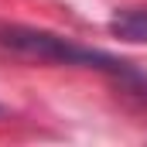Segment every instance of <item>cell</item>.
<instances>
[{
    "instance_id": "2",
    "label": "cell",
    "mask_w": 147,
    "mask_h": 147,
    "mask_svg": "<svg viewBox=\"0 0 147 147\" xmlns=\"http://www.w3.org/2000/svg\"><path fill=\"white\" fill-rule=\"evenodd\" d=\"M110 31L123 41H134V45H147V3L137 7H123L116 10L110 21Z\"/></svg>"
},
{
    "instance_id": "1",
    "label": "cell",
    "mask_w": 147,
    "mask_h": 147,
    "mask_svg": "<svg viewBox=\"0 0 147 147\" xmlns=\"http://www.w3.org/2000/svg\"><path fill=\"white\" fill-rule=\"evenodd\" d=\"M0 62L10 65H69V69H96V72L116 79L120 86L147 89V75H140L130 62L116 58L110 51L86 48L72 38H62L45 28L28 24H3L0 28Z\"/></svg>"
},
{
    "instance_id": "3",
    "label": "cell",
    "mask_w": 147,
    "mask_h": 147,
    "mask_svg": "<svg viewBox=\"0 0 147 147\" xmlns=\"http://www.w3.org/2000/svg\"><path fill=\"white\" fill-rule=\"evenodd\" d=\"M0 113H3V106H0Z\"/></svg>"
}]
</instances>
